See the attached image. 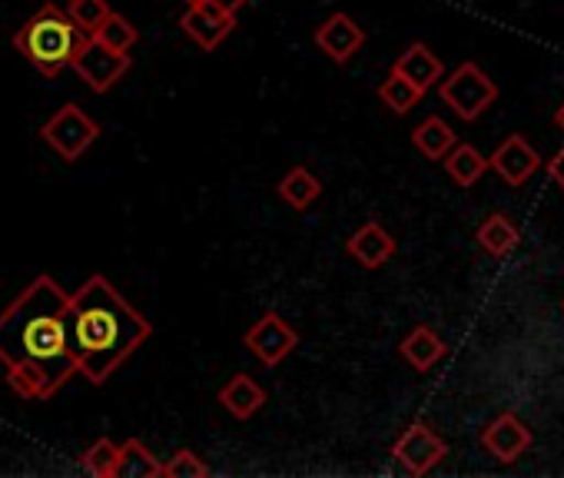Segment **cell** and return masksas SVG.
Instances as JSON below:
<instances>
[{"mask_svg":"<svg viewBox=\"0 0 564 478\" xmlns=\"http://www.w3.org/2000/svg\"><path fill=\"white\" fill-rule=\"evenodd\" d=\"M117 452L120 445L110 438H97L84 455H80V468L90 471L94 478H113V465H117Z\"/></svg>","mask_w":564,"mask_h":478,"instance_id":"obj_24","label":"cell"},{"mask_svg":"<svg viewBox=\"0 0 564 478\" xmlns=\"http://www.w3.org/2000/svg\"><path fill=\"white\" fill-rule=\"evenodd\" d=\"M346 253L362 263L366 270H379L395 257V239L386 232L382 222H362L346 243Z\"/></svg>","mask_w":564,"mask_h":478,"instance_id":"obj_13","label":"cell"},{"mask_svg":"<svg viewBox=\"0 0 564 478\" xmlns=\"http://www.w3.org/2000/svg\"><path fill=\"white\" fill-rule=\"evenodd\" d=\"M392 455L395 461L409 471V475H429L445 455H448V445L445 438L425 425V422H412L392 445Z\"/></svg>","mask_w":564,"mask_h":478,"instance_id":"obj_6","label":"cell"},{"mask_svg":"<svg viewBox=\"0 0 564 478\" xmlns=\"http://www.w3.org/2000/svg\"><path fill=\"white\" fill-rule=\"evenodd\" d=\"M180 28L186 31V37L196 47L216 51L236 31V14L213 4V0H196V4H189V11L180 18Z\"/></svg>","mask_w":564,"mask_h":478,"instance_id":"obj_8","label":"cell"},{"mask_svg":"<svg viewBox=\"0 0 564 478\" xmlns=\"http://www.w3.org/2000/svg\"><path fill=\"white\" fill-rule=\"evenodd\" d=\"M442 160H445L448 176H452L458 186H471V183H478V180L485 176V170H488V160H485L471 143H455Z\"/></svg>","mask_w":564,"mask_h":478,"instance_id":"obj_21","label":"cell"},{"mask_svg":"<svg viewBox=\"0 0 564 478\" xmlns=\"http://www.w3.org/2000/svg\"><path fill=\"white\" fill-rule=\"evenodd\" d=\"M189 4H196V0H189ZM213 4H219V8H226V11H232V14H239L242 4H249V0H213Z\"/></svg>","mask_w":564,"mask_h":478,"instance_id":"obj_28","label":"cell"},{"mask_svg":"<svg viewBox=\"0 0 564 478\" xmlns=\"http://www.w3.org/2000/svg\"><path fill=\"white\" fill-rule=\"evenodd\" d=\"M74 70L84 77V84L94 90V94H107L113 84H120V77L130 70V54H120V51H110L104 44H97L94 37L84 44V51L77 54L74 61Z\"/></svg>","mask_w":564,"mask_h":478,"instance_id":"obj_9","label":"cell"},{"mask_svg":"<svg viewBox=\"0 0 564 478\" xmlns=\"http://www.w3.org/2000/svg\"><path fill=\"white\" fill-rule=\"evenodd\" d=\"M438 94L462 120H478L498 100V87L478 64H462L452 77H445Z\"/></svg>","mask_w":564,"mask_h":478,"instance_id":"obj_5","label":"cell"},{"mask_svg":"<svg viewBox=\"0 0 564 478\" xmlns=\"http://www.w3.org/2000/svg\"><path fill=\"white\" fill-rule=\"evenodd\" d=\"M488 166L508 183V186H521L528 183L538 170H541V156L538 150L524 140V137H508L491 156H488Z\"/></svg>","mask_w":564,"mask_h":478,"instance_id":"obj_11","label":"cell"},{"mask_svg":"<svg viewBox=\"0 0 564 478\" xmlns=\"http://www.w3.org/2000/svg\"><path fill=\"white\" fill-rule=\"evenodd\" d=\"M561 309H564V303H561Z\"/></svg>","mask_w":564,"mask_h":478,"instance_id":"obj_30","label":"cell"},{"mask_svg":"<svg viewBox=\"0 0 564 478\" xmlns=\"http://www.w3.org/2000/svg\"><path fill=\"white\" fill-rule=\"evenodd\" d=\"M422 97H425V94H422L415 84H409L405 77H399L395 70L379 84V100H382L392 113H399V117H405L409 110H415Z\"/></svg>","mask_w":564,"mask_h":478,"instance_id":"obj_22","label":"cell"},{"mask_svg":"<svg viewBox=\"0 0 564 478\" xmlns=\"http://www.w3.org/2000/svg\"><path fill=\"white\" fill-rule=\"evenodd\" d=\"M219 402H223V409H226L229 415H236V419H252V415L265 405V392H262V385H259L252 376L236 372V376L219 389Z\"/></svg>","mask_w":564,"mask_h":478,"instance_id":"obj_14","label":"cell"},{"mask_svg":"<svg viewBox=\"0 0 564 478\" xmlns=\"http://www.w3.org/2000/svg\"><path fill=\"white\" fill-rule=\"evenodd\" d=\"M392 70H395L399 77H405L409 84H415L422 94L442 80V61H438L425 44H412V47H405V54L395 61V67H392Z\"/></svg>","mask_w":564,"mask_h":478,"instance_id":"obj_15","label":"cell"},{"mask_svg":"<svg viewBox=\"0 0 564 478\" xmlns=\"http://www.w3.org/2000/svg\"><path fill=\"white\" fill-rule=\"evenodd\" d=\"M0 362L21 399H54L77 376L67 336V293L57 280L37 276L0 313Z\"/></svg>","mask_w":564,"mask_h":478,"instance_id":"obj_1","label":"cell"},{"mask_svg":"<svg viewBox=\"0 0 564 478\" xmlns=\"http://www.w3.org/2000/svg\"><path fill=\"white\" fill-rule=\"evenodd\" d=\"M547 176H551V180H554V183L564 189V146H561V150H557V153L547 160Z\"/></svg>","mask_w":564,"mask_h":478,"instance_id":"obj_27","label":"cell"},{"mask_svg":"<svg viewBox=\"0 0 564 478\" xmlns=\"http://www.w3.org/2000/svg\"><path fill=\"white\" fill-rule=\"evenodd\" d=\"M67 336L77 376L104 385L153 336V326L107 276L97 273L67 296Z\"/></svg>","mask_w":564,"mask_h":478,"instance_id":"obj_2","label":"cell"},{"mask_svg":"<svg viewBox=\"0 0 564 478\" xmlns=\"http://www.w3.org/2000/svg\"><path fill=\"white\" fill-rule=\"evenodd\" d=\"M206 475H209V465L189 448H176L163 461V471H160V478H206Z\"/></svg>","mask_w":564,"mask_h":478,"instance_id":"obj_25","label":"cell"},{"mask_svg":"<svg viewBox=\"0 0 564 478\" xmlns=\"http://www.w3.org/2000/svg\"><path fill=\"white\" fill-rule=\"evenodd\" d=\"M399 352H402V359H405L412 369L429 372V369L445 356V343H442V336H438L435 329H429V326H415V329L402 339Z\"/></svg>","mask_w":564,"mask_h":478,"instance_id":"obj_17","label":"cell"},{"mask_svg":"<svg viewBox=\"0 0 564 478\" xmlns=\"http://www.w3.org/2000/svg\"><path fill=\"white\" fill-rule=\"evenodd\" d=\"M67 14H70V21H74L80 31L94 34V31L107 21L110 4H107V0H70V4H67Z\"/></svg>","mask_w":564,"mask_h":478,"instance_id":"obj_26","label":"cell"},{"mask_svg":"<svg viewBox=\"0 0 564 478\" xmlns=\"http://www.w3.org/2000/svg\"><path fill=\"white\" fill-rule=\"evenodd\" d=\"M279 196H282V203H290L293 209H310L316 199H319V193H323V183L316 180V173L310 170V166H293L286 176L279 180Z\"/></svg>","mask_w":564,"mask_h":478,"instance_id":"obj_19","label":"cell"},{"mask_svg":"<svg viewBox=\"0 0 564 478\" xmlns=\"http://www.w3.org/2000/svg\"><path fill=\"white\" fill-rule=\"evenodd\" d=\"M242 343L262 366H279L300 346V333L279 313H265L259 323H252V329L242 336Z\"/></svg>","mask_w":564,"mask_h":478,"instance_id":"obj_7","label":"cell"},{"mask_svg":"<svg viewBox=\"0 0 564 478\" xmlns=\"http://www.w3.org/2000/svg\"><path fill=\"white\" fill-rule=\"evenodd\" d=\"M518 226L511 222V216L508 213H491L481 226H478V247L488 253V257H495V260H505V257H511L514 253V247H518Z\"/></svg>","mask_w":564,"mask_h":478,"instance_id":"obj_16","label":"cell"},{"mask_svg":"<svg viewBox=\"0 0 564 478\" xmlns=\"http://www.w3.org/2000/svg\"><path fill=\"white\" fill-rule=\"evenodd\" d=\"M87 41H90V34L80 31L70 21V14L61 11L57 4H44L14 34V47L21 51V57L44 77H61L67 67H74V61Z\"/></svg>","mask_w":564,"mask_h":478,"instance_id":"obj_3","label":"cell"},{"mask_svg":"<svg viewBox=\"0 0 564 478\" xmlns=\"http://www.w3.org/2000/svg\"><path fill=\"white\" fill-rule=\"evenodd\" d=\"M41 137H44V143H47L57 156H64V160H80V156L94 146V140L100 137V127H97V120H94L84 107L64 104V107L41 127Z\"/></svg>","mask_w":564,"mask_h":478,"instance_id":"obj_4","label":"cell"},{"mask_svg":"<svg viewBox=\"0 0 564 478\" xmlns=\"http://www.w3.org/2000/svg\"><path fill=\"white\" fill-rule=\"evenodd\" d=\"M554 123H557V127H561V130H564V104H561V107H557V113H554Z\"/></svg>","mask_w":564,"mask_h":478,"instance_id":"obj_29","label":"cell"},{"mask_svg":"<svg viewBox=\"0 0 564 478\" xmlns=\"http://www.w3.org/2000/svg\"><path fill=\"white\" fill-rule=\"evenodd\" d=\"M97 44H104V47H110V51H120V54H130L133 51V44H137V28L123 18V14H117V11H110L107 14V21L90 34Z\"/></svg>","mask_w":564,"mask_h":478,"instance_id":"obj_23","label":"cell"},{"mask_svg":"<svg viewBox=\"0 0 564 478\" xmlns=\"http://www.w3.org/2000/svg\"><path fill=\"white\" fill-rule=\"evenodd\" d=\"M481 445L498 461H514L531 448V428L514 412H501L495 422L481 428Z\"/></svg>","mask_w":564,"mask_h":478,"instance_id":"obj_10","label":"cell"},{"mask_svg":"<svg viewBox=\"0 0 564 478\" xmlns=\"http://www.w3.org/2000/svg\"><path fill=\"white\" fill-rule=\"evenodd\" d=\"M366 44V31L349 18V14H333L319 31H316V47L333 57L336 64H346L349 57H356Z\"/></svg>","mask_w":564,"mask_h":478,"instance_id":"obj_12","label":"cell"},{"mask_svg":"<svg viewBox=\"0 0 564 478\" xmlns=\"http://www.w3.org/2000/svg\"><path fill=\"white\" fill-rule=\"evenodd\" d=\"M412 143H415V150H419L422 156L442 160V156L458 143V137H455V130H452L442 117H429V120H422V123L412 130Z\"/></svg>","mask_w":564,"mask_h":478,"instance_id":"obj_20","label":"cell"},{"mask_svg":"<svg viewBox=\"0 0 564 478\" xmlns=\"http://www.w3.org/2000/svg\"><path fill=\"white\" fill-rule=\"evenodd\" d=\"M160 471H163V461L140 438H127L120 445L113 478H160Z\"/></svg>","mask_w":564,"mask_h":478,"instance_id":"obj_18","label":"cell"}]
</instances>
